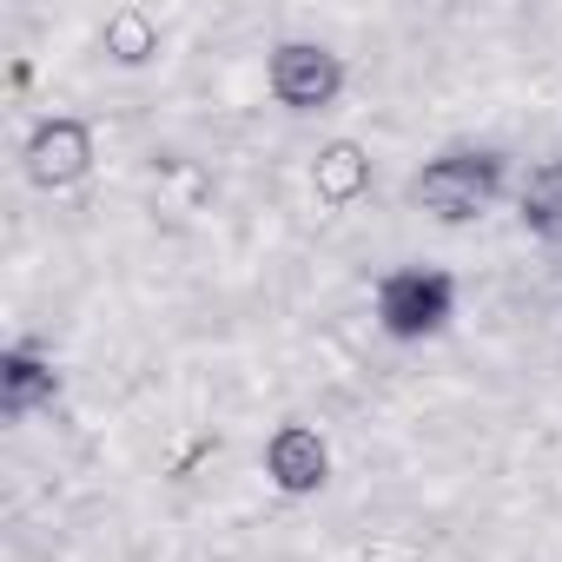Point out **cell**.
<instances>
[{
    "instance_id": "6da1fadb",
    "label": "cell",
    "mask_w": 562,
    "mask_h": 562,
    "mask_svg": "<svg viewBox=\"0 0 562 562\" xmlns=\"http://www.w3.org/2000/svg\"><path fill=\"white\" fill-rule=\"evenodd\" d=\"M411 199L430 212V218H443V225H470V218H483L496 199H503V153H490V146H463V153H437L417 179H411Z\"/></svg>"
},
{
    "instance_id": "7a4b0ae2",
    "label": "cell",
    "mask_w": 562,
    "mask_h": 562,
    "mask_svg": "<svg viewBox=\"0 0 562 562\" xmlns=\"http://www.w3.org/2000/svg\"><path fill=\"white\" fill-rule=\"evenodd\" d=\"M457 318V278L443 265H397L378 278V325L397 345H424Z\"/></svg>"
},
{
    "instance_id": "3957f363",
    "label": "cell",
    "mask_w": 562,
    "mask_h": 562,
    "mask_svg": "<svg viewBox=\"0 0 562 562\" xmlns=\"http://www.w3.org/2000/svg\"><path fill=\"white\" fill-rule=\"evenodd\" d=\"M345 93V54L325 41H278L271 47V100L292 113H325Z\"/></svg>"
},
{
    "instance_id": "277c9868",
    "label": "cell",
    "mask_w": 562,
    "mask_h": 562,
    "mask_svg": "<svg viewBox=\"0 0 562 562\" xmlns=\"http://www.w3.org/2000/svg\"><path fill=\"white\" fill-rule=\"evenodd\" d=\"M21 159H27V179L41 192H67V186H80L93 172V126L74 120V113H54V120H41L27 133V153Z\"/></svg>"
},
{
    "instance_id": "5b68a950",
    "label": "cell",
    "mask_w": 562,
    "mask_h": 562,
    "mask_svg": "<svg viewBox=\"0 0 562 562\" xmlns=\"http://www.w3.org/2000/svg\"><path fill=\"white\" fill-rule=\"evenodd\" d=\"M265 476L278 496H318L331 483V443L312 424H278L265 437Z\"/></svg>"
},
{
    "instance_id": "8992f818",
    "label": "cell",
    "mask_w": 562,
    "mask_h": 562,
    "mask_svg": "<svg viewBox=\"0 0 562 562\" xmlns=\"http://www.w3.org/2000/svg\"><path fill=\"white\" fill-rule=\"evenodd\" d=\"M60 397V371L54 358H41L34 345H14L8 358H0V411L8 417H34L41 404Z\"/></svg>"
},
{
    "instance_id": "52a82bcc",
    "label": "cell",
    "mask_w": 562,
    "mask_h": 562,
    "mask_svg": "<svg viewBox=\"0 0 562 562\" xmlns=\"http://www.w3.org/2000/svg\"><path fill=\"white\" fill-rule=\"evenodd\" d=\"M312 192H318L325 205H358V199L371 192V153H364L358 139L318 146V159H312Z\"/></svg>"
},
{
    "instance_id": "ba28073f",
    "label": "cell",
    "mask_w": 562,
    "mask_h": 562,
    "mask_svg": "<svg viewBox=\"0 0 562 562\" xmlns=\"http://www.w3.org/2000/svg\"><path fill=\"white\" fill-rule=\"evenodd\" d=\"M516 218L529 232H542V238L562 232V159H536L529 166V179L516 186Z\"/></svg>"
},
{
    "instance_id": "9c48e42d",
    "label": "cell",
    "mask_w": 562,
    "mask_h": 562,
    "mask_svg": "<svg viewBox=\"0 0 562 562\" xmlns=\"http://www.w3.org/2000/svg\"><path fill=\"white\" fill-rule=\"evenodd\" d=\"M100 47L120 60V67H146L159 54V21L146 8H113L106 27H100Z\"/></svg>"
}]
</instances>
